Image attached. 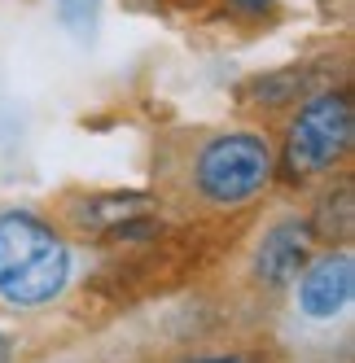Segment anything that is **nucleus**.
<instances>
[{
  "label": "nucleus",
  "instance_id": "f257e3e1",
  "mask_svg": "<svg viewBox=\"0 0 355 363\" xmlns=\"http://www.w3.org/2000/svg\"><path fill=\"white\" fill-rule=\"evenodd\" d=\"M70 254L36 215H0V298L13 306L53 302L66 284Z\"/></svg>",
  "mask_w": 355,
  "mask_h": 363
},
{
  "label": "nucleus",
  "instance_id": "f03ea898",
  "mask_svg": "<svg viewBox=\"0 0 355 363\" xmlns=\"http://www.w3.org/2000/svg\"><path fill=\"white\" fill-rule=\"evenodd\" d=\"M355 136V106L351 96L338 88L329 92H312L302 101V110L290 123L285 136V171L294 179L307 175H324L334 171V162H342V153L351 149Z\"/></svg>",
  "mask_w": 355,
  "mask_h": 363
},
{
  "label": "nucleus",
  "instance_id": "7ed1b4c3",
  "mask_svg": "<svg viewBox=\"0 0 355 363\" xmlns=\"http://www.w3.org/2000/svg\"><path fill=\"white\" fill-rule=\"evenodd\" d=\"M272 179V149L255 132H219L197 149L193 184L215 206H237Z\"/></svg>",
  "mask_w": 355,
  "mask_h": 363
},
{
  "label": "nucleus",
  "instance_id": "20e7f679",
  "mask_svg": "<svg viewBox=\"0 0 355 363\" xmlns=\"http://www.w3.org/2000/svg\"><path fill=\"white\" fill-rule=\"evenodd\" d=\"M351 294H355V258L346 250L324 254V258H316V263L302 267V280H298V306H302V315L334 320V315L346 311Z\"/></svg>",
  "mask_w": 355,
  "mask_h": 363
},
{
  "label": "nucleus",
  "instance_id": "39448f33",
  "mask_svg": "<svg viewBox=\"0 0 355 363\" xmlns=\"http://www.w3.org/2000/svg\"><path fill=\"white\" fill-rule=\"evenodd\" d=\"M307 263H312V228L298 219H285L263 237L255 254V280L263 289H285V284L298 280V272Z\"/></svg>",
  "mask_w": 355,
  "mask_h": 363
},
{
  "label": "nucleus",
  "instance_id": "423d86ee",
  "mask_svg": "<svg viewBox=\"0 0 355 363\" xmlns=\"http://www.w3.org/2000/svg\"><path fill=\"white\" fill-rule=\"evenodd\" d=\"M241 96L259 110H281V106H298L302 96H312V70L307 66H285V70H268L259 79H250L241 88Z\"/></svg>",
  "mask_w": 355,
  "mask_h": 363
},
{
  "label": "nucleus",
  "instance_id": "0eeeda50",
  "mask_svg": "<svg viewBox=\"0 0 355 363\" xmlns=\"http://www.w3.org/2000/svg\"><path fill=\"white\" fill-rule=\"evenodd\" d=\"M312 241H351L355 232V184L338 179V189H329L312 215Z\"/></svg>",
  "mask_w": 355,
  "mask_h": 363
},
{
  "label": "nucleus",
  "instance_id": "6e6552de",
  "mask_svg": "<svg viewBox=\"0 0 355 363\" xmlns=\"http://www.w3.org/2000/svg\"><path fill=\"white\" fill-rule=\"evenodd\" d=\"M141 211H145V193H106V197H88L75 219L88 232H110L114 223H123L128 215H141Z\"/></svg>",
  "mask_w": 355,
  "mask_h": 363
},
{
  "label": "nucleus",
  "instance_id": "1a4fd4ad",
  "mask_svg": "<svg viewBox=\"0 0 355 363\" xmlns=\"http://www.w3.org/2000/svg\"><path fill=\"white\" fill-rule=\"evenodd\" d=\"M97 13H101V0H58V22L70 35H80V40L92 35Z\"/></svg>",
  "mask_w": 355,
  "mask_h": 363
},
{
  "label": "nucleus",
  "instance_id": "9d476101",
  "mask_svg": "<svg viewBox=\"0 0 355 363\" xmlns=\"http://www.w3.org/2000/svg\"><path fill=\"white\" fill-rule=\"evenodd\" d=\"M272 5H276V0H228V9H237V13H263Z\"/></svg>",
  "mask_w": 355,
  "mask_h": 363
},
{
  "label": "nucleus",
  "instance_id": "9b49d317",
  "mask_svg": "<svg viewBox=\"0 0 355 363\" xmlns=\"http://www.w3.org/2000/svg\"><path fill=\"white\" fill-rule=\"evenodd\" d=\"M189 363H250L241 354H207V359H189Z\"/></svg>",
  "mask_w": 355,
  "mask_h": 363
},
{
  "label": "nucleus",
  "instance_id": "f8f14e48",
  "mask_svg": "<svg viewBox=\"0 0 355 363\" xmlns=\"http://www.w3.org/2000/svg\"><path fill=\"white\" fill-rule=\"evenodd\" d=\"M0 363H9V342L0 337Z\"/></svg>",
  "mask_w": 355,
  "mask_h": 363
},
{
  "label": "nucleus",
  "instance_id": "ddd939ff",
  "mask_svg": "<svg viewBox=\"0 0 355 363\" xmlns=\"http://www.w3.org/2000/svg\"><path fill=\"white\" fill-rule=\"evenodd\" d=\"M175 5H202V0H175Z\"/></svg>",
  "mask_w": 355,
  "mask_h": 363
}]
</instances>
